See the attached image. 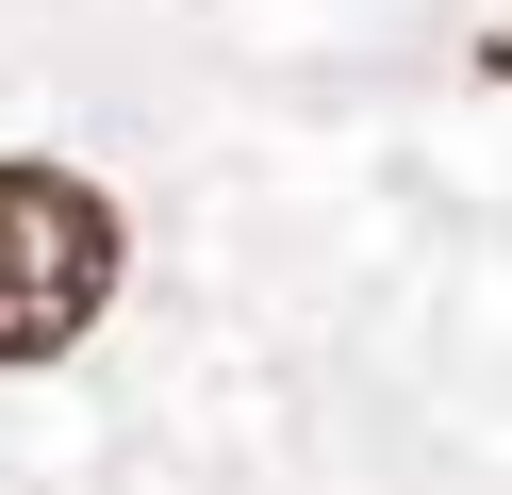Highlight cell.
<instances>
[{
	"label": "cell",
	"mask_w": 512,
	"mask_h": 495,
	"mask_svg": "<svg viewBox=\"0 0 512 495\" xmlns=\"http://www.w3.org/2000/svg\"><path fill=\"white\" fill-rule=\"evenodd\" d=\"M133 281V215L83 165H0V363H67Z\"/></svg>",
	"instance_id": "6da1fadb"
}]
</instances>
